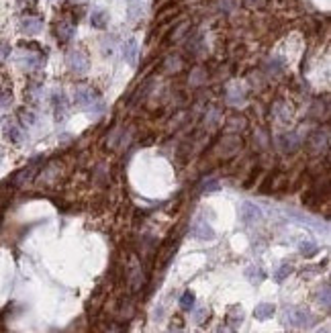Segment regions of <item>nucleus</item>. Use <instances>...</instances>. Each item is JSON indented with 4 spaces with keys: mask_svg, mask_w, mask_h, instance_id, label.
<instances>
[{
    "mask_svg": "<svg viewBox=\"0 0 331 333\" xmlns=\"http://www.w3.org/2000/svg\"><path fill=\"white\" fill-rule=\"evenodd\" d=\"M13 184L11 182H3L0 184V213H3V209L11 203V199H13Z\"/></svg>",
    "mask_w": 331,
    "mask_h": 333,
    "instance_id": "11",
    "label": "nucleus"
},
{
    "mask_svg": "<svg viewBox=\"0 0 331 333\" xmlns=\"http://www.w3.org/2000/svg\"><path fill=\"white\" fill-rule=\"evenodd\" d=\"M123 58L129 64H135V60H137V41L135 39H129L123 43Z\"/></svg>",
    "mask_w": 331,
    "mask_h": 333,
    "instance_id": "12",
    "label": "nucleus"
},
{
    "mask_svg": "<svg viewBox=\"0 0 331 333\" xmlns=\"http://www.w3.org/2000/svg\"><path fill=\"white\" fill-rule=\"evenodd\" d=\"M104 333H127V331H125V327H123L121 323H111V325L106 327Z\"/></svg>",
    "mask_w": 331,
    "mask_h": 333,
    "instance_id": "24",
    "label": "nucleus"
},
{
    "mask_svg": "<svg viewBox=\"0 0 331 333\" xmlns=\"http://www.w3.org/2000/svg\"><path fill=\"white\" fill-rule=\"evenodd\" d=\"M282 141H280V147L284 149V151H294L296 147H298V141H296V137L294 135H284V137H280Z\"/></svg>",
    "mask_w": 331,
    "mask_h": 333,
    "instance_id": "17",
    "label": "nucleus"
},
{
    "mask_svg": "<svg viewBox=\"0 0 331 333\" xmlns=\"http://www.w3.org/2000/svg\"><path fill=\"white\" fill-rule=\"evenodd\" d=\"M133 317V304L131 302H123L121 307H119V319L123 321H127V319H131Z\"/></svg>",
    "mask_w": 331,
    "mask_h": 333,
    "instance_id": "19",
    "label": "nucleus"
},
{
    "mask_svg": "<svg viewBox=\"0 0 331 333\" xmlns=\"http://www.w3.org/2000/svg\"><path fill=\"white\" fill-rule=\"evenodd\" d=\"M90 23H92V27H96V29H104V27L108 25V13L102 11V9H94L92 15H90Z\"/></svg>",
    "mask_w": 331,
    "mask_h": 333,
    "instance_id": "10",
    "label": "nucleus"
},
{
    "mask_svg": "<svg viewBox=\"0 0 331 333\" xmlns=\"http://www.w3.org/2000/svg\"><path fill=\"white\" fill-rule=\"evenodd\" d=\"M227 321H229L231 327L239 325V323L243 321V311H241V307H231L229 313H227Z\"/></svg>",
    "mask_w": 331,
    "mask_h": 333,
    "instance_id": "16",
    "label": "nucleus"
},
{
    "mask_svg": "<svg viewBox=\"0 0 331 333\" xmlns=\"http://www.w3.org/2000/svg\"><path fill=\"white\" fill-rule=\"evenodd\" d=\"M300 254H302L305 258H311V256H315V254H317V245H315V243H311V241H305V243L300 245Z\"/></svg>",
    "mask_w": 331,
    "mask_h": 333,
    "instance_id": "21",
    "label": "nucleus"
},
{
    "mask_svg": "<svg viewBox=\"0 0 331 333\" xmlns=\"http://www.w3.org/2000/svg\"><path fill=\"white\" fill-rule=\"evenodd\" d=\"M245 274H247V278H250L252 282H262V280H264V272H262L260 268H250Z\"/></svg>",
    "mask_w": 331,
    "mask_h": 333,
    "instance_id": "22",
    "label": "nucleus"
},
{
    "mask_svg": "<svg viewBox=\"0 0 331 333\" xmlns=\"http://www.w3.org/2000/svg\"><path fill=\"white\" fill-rule=\"evenodd\" d=\"M274 304H270V302H262V304H258L256 307V311H254V317L256 319H260V321H266V319H270L272 315H274Z\"/></svg>",
    "mask_w": 331,
    "mask_h": 333,
    "instance_id": "14",
    "label": "nucleus"
},
{
    "mask_svg": "<svg viewBox=\"0 0 331 333\" xmlns=\"http://www.w3.org/2000/svg\"><path fill=\"white\" fill-rule=\"evenodd\" d=\"M19 5H21V7H35L37 0H19Z\"/></svg>",
    "mask_w": 331,
    "mask_h": 333,
    "instance_id": "27",
    "label": "nucleus"
},
{
    "mask_svg": "<svg viewBox=\"0 0 331 333\" xmlns=\"http://www.w3.org/2000/svg\"><path fill=\"white\" fill-rule=\"evenodd\" d=\"M317 300H319V304H323V309H329V284H325L323 290H319Z\"/></svg>",
    "mask_w": 331,
    "mask_h": 333,
    "instance_id": "20",
    "label": "nucleus"
},
{
    "mask_svg": "<svg viewBox=\"0 0 331 333\" xmlns=\"http://www.w3.org/2000/svg\"><path fill=\"white\" fill-rule=\"evenodd\" d=\"M127 282H129V286H131L133 292H139V290L143 288V284H145V272H143V266H141V262H139L135 256H133L131 262H129Z\"/></svg>",
    "mask_w": 331,
    "mask_h": 333,
    "instance_id": "2",
    "label": "nucleus"
},
{
    "mask_svg": "<svg viewBox=\"0 0 331 333\" xmlns=\"http://www.w3.org/2000/svg\"><path fill=\"white\" fill-rule=\"evenodd\" d=\"M68 64H70V68H72L76 74H84V72L88 70V58H86V53L80 51V49H76V51L70 53Z\"/></svg>",
    "mask_w": 331,
    "mask_h": 333,
    "instance_id": "6",
    "label": "nucleus"
},
{
    "mask_svg": "<svg viewBox=\"0 0 331 333\" xmlns=\"http://www.w3.org/2000/svg\"><path fill=\"white\" fill-rule=\"evenodd\" d=\"M96 98H98V96L94 94V90L84 88V86L76 88V92H74V102H76L78 106H92V102H94Z\"/></svg>",
    "mask_w": 331,
    "mask_h": 333,
    "instance_id": "7",
    "label": "nucleus"
},
{
    "mask_svg": "<svg viewBox=\"0 0 331 333\" xmlns=\"http://www.w3.org/2000/svg\"><path fill=\"white\" fill-rule=\"evenodd\" d=\"M0 155H3V149H0Z\"/></svg>",
    "mask_w": 331,
    "mask_h": 333,
    "instance_id": "30",
    "label": "nucleus"
},
{
    "mask_svg": "<svg viewBox=\"0 0 331 333\" xmlns=\"http://www.w3.org/2000/svg\"><path fill=\"white\" fill-rule=\"evenodd\" d=\"M41 27H43V23H41V19H37V17H27V19H23V23H21V29H23L27 35H37V33L41 31Z\"/></svg>",
    "mask_w": 331,
    "mask_h": 333,
    "instance_id": "9",
    "label": "nucleus"
},
{
    "mask_svg": "<svg viewBox=\"0 0 331 333\" xmlns=\"http://www.w3.org/2000/svg\"><path fill=\"white\" fill-rule=\"evenodd\" d=\"M180 307H182L184 311H190V309L195 307V294H192L190 290L182 294V298H180Z\"/></svg>",
    "mask_w": 331,
    "mask_h": 333,
    "instance_id": "18",
    "label": "nucleus"
},
{
    "mask_svg": "<svg viewBox=\"0 0 331 333\" xmlns=\"http://www.w3.org/2000/svg\"><path fill=\"white\" fill-rule=\"evenodd\" d=\"M239 217H241V221L245 225H254V223H258L262 219V213L254 203H243L241 209H239Z\"/></svg>",
    "mask_w": 331,
    "mask_h": 333,
    "instance_id": "5",
    "label": "nucleus"
},
{
    "mask_svg": "<svg viewBox=\"0 0 331 333\" xmlns=\"http://www.w3.org/2000/svg\"><path fill=\"white\" fill-rule=\"evenodd\" d=\"M5 135H7L13 143H19L21 137H23V135H21V127H19L15 121H9V123H7V127H5Z\"/></svg>",
    "mask_w": 331,
    "mask_h": 333,
    "instance_id": "15",
    "label": "nucleus"
},
{
    "mask_svg": "<svg viewBox=\"0 0 331 333\" xmlns=\"http://www.w3.org/2000/svg\"><path fill=\"white\" fill-rule=\"evenodd\" d=\"M219 333H233V329H231V327H221Z\"/></svg>",
    "mask_w": 331,
    "mask_h": 333,
    "instance_id": "28",
    "label": "nucleus"
},
{
    "mask_svg": "<svg viewBox=\"0 0 331 333\" xmlns=\"http://www.w3.org/2000/svg\"><path fill=\"white\" fill-rule=\"evenodd\" d=\"M288 274H290V266H288V264H284V266H280V270L274 274V280H276V282H282V280H284Z\"/></svg>",
    "mask_w": 331,
    "mask_h": 333,
    "instance_id": "23",
    "label": "nucleus"
},
{
    "mask_svg": "<svg viewBox=\"0 0 331 333\" xmlns=\"http://www.w3.org/2000/svg\"><path fill=\"white\" fill-rule=\"evenodd\" d=\"M41 161H43V159H33L29 165H25L23 170H19V172L9 180V182H11L15 188H23V186H27L29 182L35 180V176H37V172H39Z\"/></svg>",
    "mask_w": 331,
    "mask_h": 333,
    "instance_id": "1",
    "label": "nucleus"
},
{
    "mask_svg": "<svg viewBox=\"0 0 331 333\" xmlns=\"http://www.w3.org/2000/svg\"><path fill=\"white\" fill-rule=\"evenodd\" d=\"M168 333H182V331H180V329H170Z\"/></svg>",
    "mask_w": 331,
    "mask_h": 333,
    "instance_id": "29",
    "label": "nucleus"
},
{
    "mask_svg": "<svg viewBox=\"0 0 331 333\" xmlns=\"http://www.w3.org/2000/svg\"><path fill=\"white\" fill-rule=\"evenodd\" d=\"M286 323L294 327H311L315 323V317L307 309H286Z\"/></svg>",
    "mask_w": 331,
    "mask_h": 333,
    "instance_id": "3",
    "label": "nucleus"
},
{
    "mask_svg": "<svg viewBox=\"0 0 331 333\" xmlns=\"http://www.w3.org/2000/svg\"><path fill=\"white\" fill-rule=\"evenodd\" d=\"M245 3H247L250 7H266L268 0H245Z\"/></svg>",
    "mask_w": 331,
    "mask_h": 333,
    "instance_id": "25",
    "label": "nucleus"
},
{
    "mask_svg": "<svg viewBox=\"0 0 331 333\" xmlns=\"http://www.w3.org/2000/svg\"><path fill=\"white\" fill-rule=\"evenodd\" d=\"M72 35H74V23L62 21V23L58 25V39H60V41H70Z\"/></svg>",
    "mask_w": 331,
    "mask_h": 333,
    "instance_id": "13",
    "label": "nucleus"
},
{
    "mask_svg": "<svg viewBox=\"0 0 331 333\" xmlns=\"http://www.w3.org/2000/svg\"><path fill=\"white\" fill-rule=\"evenodd\" d=\"M207 315H209V311H207V309H201V311H199V313L195 315V319H197V323H203V319H205Z\"/></svg>",
    "mask_w": 331,
    "mask_h": 333,
    "instance_id": "26",
    "label": "nucleus"
},
{
    "mask_svg": "<svg viewBox=\"0 0 331 333\" xmlns=\"http://www.w3.org/2000/svg\"><path fill=\"white\" fill-rule=\"evenodd\" d=\"M176 247H178V239H174V237H170L168 241H166V243L159 247V252H157V260H155L157 268L168 266V262H170L172 256L176 254Z\"/></svg>",
    "mask_w": 331,
    "mask_h": 333,
    "instance_id": "4",
    "label": "nucleus"
},
{
    "mask_svg": "<svg viewBox=\"0 0 331 333\" xmlns=\"http://www.w3.org/2000/svg\"><path fill=\"white\" fill-rule=\"evenodd\" d=\"M190 235L197 237V239L207 241V239H213V237H215V231L211 229V225H209L207 221H197V223L190 227Z\"/></svg>",
    "mask_w": 331,
    "mask_h": 333,
    "instance_id": "8",
    "label": "nucleus"
}]
</instances>
